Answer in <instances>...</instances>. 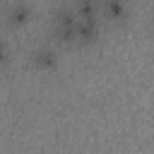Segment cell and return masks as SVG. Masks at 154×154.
Masks as SVG:
<instances>
[{
	"label": "cell",
	"instance_id": "cell-1",
	"mask_svg": "<svg viewBox=\"0 0 154 154\" xmlns=\"http://www.w3.org/2000/svg\"><path fill=\"white\" fill-rule=\"evenodd\" d=\"M77 12L75 7H60L55 14H53V36L63 43H72L77 41Z\"/></svg>",
	"mask_w": 154,
	"mask_h": 154
},
{
	"label": "cell",
	"instance_id": "cell-2",
	"mask_svg": "<svg viewBox=\"0 0 154 154\" xmlns=\"http://www.w3.org/2000/svg\"><path fill=\"white\" fill-rule=\"evenodd\" d=\"M96 34H99L96 17H79V22H77V41L79 43H89V41L96 38Z\"/></svg>",
	"mask_w": 154,
	"mask_h": 154
},
{
	"label": "cell",
	"instance_id": "cell-3",
	"mask_svg": "<svg viewBox=\"0 0 154 154\" xmlns=\"http://www.w3.org/2000/svg\"><path fill=\"white\" fill-rule=\"evenodd\" d=\"M103 5V14L113 22H123L128 14V2L125 0H101Z\"/></svg>",
	"mask_w": 154,
	"mask_h": 154
},
{
	"label": "cell",
	"instance_id": "cell-4",
	"mask_svg": "<svg viewBox=\"0 0 154 154\" xmlns=\"http://www.w3.org/2000/svg\"><path fill=\"white\" fill-rule=\"evenodd\" d=\"M55 60H58V53L51 46H41L38 51L31 53V63L36 67H51V65H55Z\"/></svg>",
	"mask_w": 154,
	"mask_h": 154
},
{
	"label": "cell",
	"instance_id": "cell-5",
	"mask_svg": "<svg viewBox=\"0 0 154 154\" xmlns=\"http://www.w3.org/2000/svg\"><path fill=\"white\" fill-rule=\"evenodd\" d=\"M29 14H31V7L26 5V2H14L12 7H10V12H7V19L12 22V24H24L26 19H29Z\"/></svg>",
	"mask_w": 154,
	"mask_h": 154
},
{
	"label": "cell",
	"instance_id": "cell-6",
	"mask_svg": "<svg viewBox=\"0 0 154 154\" xmlns=\"http://www.w3.org/2000/svg\"><path fill=\"white\" fill-rule=\"evenodd\" d=\"M152 24H154V17H152Z\"/></svg>",
	"mask_w": 154,
	"mask_h": 154
}]
</instances>
